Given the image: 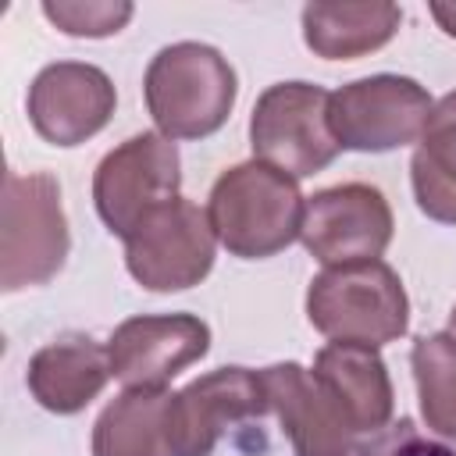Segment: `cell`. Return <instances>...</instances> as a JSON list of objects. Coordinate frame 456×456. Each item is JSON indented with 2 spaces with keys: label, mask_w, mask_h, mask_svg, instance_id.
I'll return each mask as SVG.
<instances>
[{
  "label": "cell",
  "mask_w": 456,
  "mask_h": 456,
  "mask_svg": "<svg viewBox=\"0 0 456 456\" xmlns=\"http://www.w3.org/2000/svg\"><path fill=\"white\" fill-rule=\"evenodd\" d=\"M217 242L242 260H264L299 239L306 200L285 171L246 160L228 167L207 200Z\"/></svg>",
  "instance_id": "obj_1"
},
{
  "label": "cell",
  "mask_w": 456,
  "mask_h": 456,
  "mask_svg": "<svg viewBox=\"0 0 456 456\" xmlns=\"http://www.w3.org/2000/svg\"><path fill=\"white\" fill-rule=\"evenodd\" d=\"M142 96L160 135L171 142L207 139L228 121L239 78L221 50L185 39L157 50L142 78Z\"/></svg>",
  "instance_id": "obj_2"
},
{
  "label": "cell",
  "mask_w": 456,
  "mask_h": 456,
  "mask_svg": "<svg viewBox=\"0 0 456 456\" xmlns=\"http://www.w3.org/2000/svg\"><path fill=\"white\" fill-rule=\"evenodd\" d=\"M306 317L331 342L381 349L406 335L410 299L403 278L385 260L324 267L306 289Z\"/></svg>",
  "instance_id": "obj_3"
},
{
  "label": "cell",
  "mask_w": 456,
  "mask_h": 456,
  "mask_svg": "<svg viewBox=\"0 0 456 456\" xmlns=\"http://www.w3.org/2000/svg\"><path fill=\"white\" fill-rule=\"evenodd\" d=\"M68 249L71 232L57 178L46 171H7L0 210V289L18 292L53 281Z\"/></svg>",
  "instance_id": "obj_4"
},
{
  "label": "cell",
  "mask_w": 456,
  "mask_h": 456,
  "mask_svg": "<svg viewBox=\"0 0 456 456\" xmlns=\"http://www.w3.org/2000/svg\"><path fill=\"white\" fill-rule=\"evenodd\" d=\"M331 93L314 82H274L256 96L249 118L253 160H264L289 178H310L338 157V139L328 121Z\"/></svg>",
  "instance_id": "obj_5"
},
{
  "label": "cell",
  "mask_w": 456,
  "mask_h": 456,
  "mask_svg": "<svg viewBox=\"0 0 456 456\" xmlns=\"http://www.w3.org/2000/svg\"><path fill=\"white\" fill-rule=\"evenodd\" d=\"M217 253L210 214L178 196L150 210L125 239V267L150 292H182L200 285Z\"/></svg>",
  "instance_id": "obj_6"
},
{
  "label": "cell",
  "mask_w": 456,
  "mask_h": 456,
  "mask_svg": "<svg viewBox=\"0 0 456 456\" xmlns=\"http://www.w3.org/2000/svg\"><path fill=\"white\" fill-rule=\"evenodd\" d=\"M431 93L406 75H367L331 93V132L342 150L388 153L424 135Z\"/></svg>",
  "instance_id": "obj_7"
},
{
  "label": "cell",
  "mask_w": 456,
  "mask_h": 456,
  "mask_svg": "<svg viewBox=\"0 0 456 456\" xmlns=\"http://www.w3.org/2000/svg\"><path fill=\"white\" fill-rule=\"evenodd\" d=\"M182 160L178 146L160 132H139L114 146L93 175V203L100 221L128 239L139 221L167 200H178Z\"/></svg>",
  "instance_id": "obj_8"
},
{
  "label": "cell",
  "mask_w": 456,
  "mask_h": 456,
  "mask_svg": "<svg viewBox=\"0 0 456 456\" xmlns=\"http://www.w3.org/2000/svg\"><path fill=\"white\" fill-rule=\"evenodd\" d=\"M392 207L381 189L367 182H346L321 189L306 200L299 242L324 267L381 260L392 242Z\"/></svg>",
  "instance_id": "obj_9"
},
{
  "label": "cell",
  "mask_w": 456,
  "mask_h": 456,
  "mask_svg": "<svg viewBox=\"0 0 456 456\" xmlns=\"http://www.w3.org/2000/svg\"><path fill=\"white\" fill-rule=\"evenodd\" d=\"M271 413L260 370L217 367L171 395L167 435L175 456H210L232 424Z\"/></svg>",
  "instance_id": "obj_10"
},
{
  "label": "cell",
  "mask_w": 456,
  "mask_h": 456,
  "mask_svg": "<svg viewBox=\"0 0 456 456\" xmlns=\"http://www.w3.org/2000/svg\"><path fill=\"white\" fill-rule=\"evenodd\" d=\"M118 93L103 68L86 61L46 64L28 86V121L50 146H78L107 128Z\"/></svg>",
  "instance_id": "obj_11"
},
{
  "label": "cell",
  "mask_w": 456,
  "mask_h": 456,
  "mask_svg": "<svg viewBox=\"0 0 456 456\" xmlns=\"http://www.w3.org/2000/svg\"><path fill=\"white\" fill-rule=\"evenodd\" d=\"M210 328L196 314H142L114 328L107 342L110 374L125 388H164L175 374L203 360Z\"/></svg>",
  "instance_id": "obj_12"
},
{
  "label": "cell",
  "mask_w": 456,
  "mask_h": 456,
  "mask_svg": "<svg viewBox=\"0 0 456 456\" xmlns=\"http://www.w3.org/2000/svg\"><path fill=\"white\" fill-rule=\"evenodd\" d=\"M271 413L292 442L296 456H349L356 449V428L331 388L303 363H271L260 370Z\"/></svg>",
  "instance_id": "obj_13"
},
{
  "label": "cell",
  "mask_w": 456,
  "mask_h": 456,
  "mask_svg": "<svg viewBox=\"0 0 456 456\" xmlns=\"http://www.w3.org/2000/svg\"><path fill=\"white\" fill-rule=\"evenodd\" d=\"M110 356L107 346H100L89 335H64L43 346L25 370V385L32 399L50 413H78L86 410L103 385L110 381Z\"/></svg>",
  "instance_id": "obj_14"
},
{
  "label": "cell",
  "mask_w": 456,
  "mask_h": 456,
  "mask_svg": "<svg viewBox=\"0 0 456 456\" xmlns=\"http://www.w3.org/2000/svg\"><path fill=\"white\" fill-rule=\"evenodd\" d=\"M331 395L342 403L349 413L356 435H374L385 424H392L395 410V392L385 360L370 346H353V342H328L310 367Z\"/></svg>",
  "instance_id": "obj_15"
},
{
  "label": "cell",
  "mask_w": 456,
  "mask_h": 456,
  "mask_svg": "<svg viewBox=\"0 0 456 456\" xmlns=\"http://www.w3.org/2000/svg\"><path fill=\"white\" fill-rule=\"evenodd\" d=\"M403 11L388 0L370 4H306L303 43L324 61H353L381 50L399 32Z\"/></svg>",
  "instance_id": "obj_16"
},
{
  "label": "cell",
  "mask_w": 456,
  "mask_h": 456,
  "mask_svg": "<svg viewBox=\"0 0 456 456\" xmlns=\"http://www.w3.org/2000/svg\"><path fill=\"white\" fill-rule=\"evenodd\" d=\"M167 388H125L93 424V456H175L167 435Z\"/></svg>",
  "instance_id": "obj_17"
},
{
  "label": "cell",
  "mask_w": 456,
  "mask_h": 456,
  "mask_svg": "<svg viewBox=\"0 0 456 456\" xmlns=\"http://www.w3.org/2000/svg\"><path fill=\"white\" fill-rule=\"evenodd\" d=\"M410 182L417 207L431 221L456 224V89L431 107L420 146L410 160Z\"/></svg>",
  "instance_id": "obj_18"
},
{
  "label": "cell",
  "mask_w": 456,
  "mask_h": 456,
  "mask_svg": "<svg viewBox=\"0 0 456 456\" xmlns=\"http://www.w3.org/2000/svg\"><path fill=\"white\" fill-rule=\"evenodd\" d=\"M410 367L428 431L456 438V335H420L410 349Z\"/></svg>",
  "instance_id": "obj_19"
},
{
  "label": "cell",
  "mask_w": 456,
  "mask_h": 456,
  "mask_svg": "<svg viewBox=\"0 0 456 456\" xmlns=\"http://www.w3.org/2000/svg\"><path fill=\"white\" fill-rule=\"evenodd\" d=\"M43 14L64 32V36H86V39H103L121 32L135 7L125 0H46Z\"/></svg>",
  "instance_id": "obj_20"
},
{
  "label": "cell",
  "mask_w": 456,
  "mask_h": 456,
  "mask_svg": "<svg viewBox=\"0 0 456 456\" xmlns=\"http://www.w3.org/2000/svg\"><path fill=\"white\" fill-rule=\"evenodd\" d=\"M349 456H456V449L424 435L410 417H399L395 424H385L370 438L356 442Z\"/></svg>",
  "instance_id": "obj_21"
},
{
  "label": "cell",
  "mask_w": 456,
  "mask_h": 456,
  "mask_svg": "<svg viewBox=\"0 0 456 456\" xmlns=\"http://www.w3.org/2000/svg\"><path fill=\"white\" fill-rule=\"evenodd\" d=\"M428 11H431V18L438 21V28H442L445 36H452V39H456V0H452V4H445V0H435Z\"/></svg>",
  "instance_id": "obj_22"
},
{
  "label": "cell",
  "mask_w": 456,
  "mask_h": 456,
  "mask_svg": "<svg viewBox=\"0 0 456 456\" xmlns=\"http://www.w3.org/2000/svg\"><path fill=\"white\" fill-rule=\"evenodd\" d=\"M445 331H452V335H456V306H452V314H449V328H445Z\"/></svg>",
  "instance_id": "obj_23"
}]
</instances>
